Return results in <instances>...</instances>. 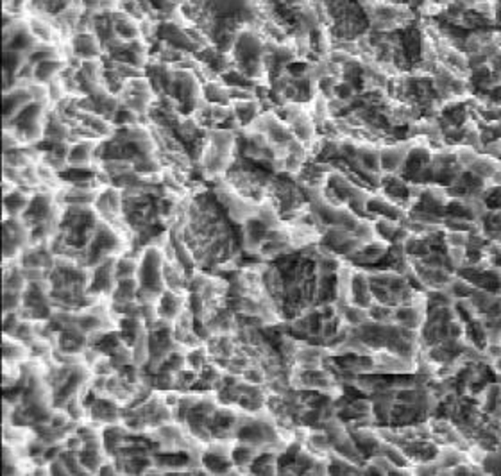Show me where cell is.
I'll use <instances>...</instances> for the list:
<instances>
[{
	"label": "cell",
	"instance_id": "6da1fadb",
	"mask_svg": "<svg viewBox=\"0 0 501 476\" xmlns=\"http://www.w3.org/2000/svg\"><path fill=\"white\" fill-rule=\"evenodd\" d=\"M179 240L203 273L222 267L240 253L231 226L222 215L217 199L210 196L196 197L179 233Z\"/></svg>",
	"mask_w": 501,
	"mask_h": 476
},
{
	"label": "cell",
	"instance_id": "7a4b0ae2",
	"mask_svg": "<svg viewBox=\"0 0 501 476\" xmlns=\"http://www.w3.org/2000/svg\"><path fill=\"white\" fill-rule=\"evenodd\" d=\"M265 51L267 45L253 29L240 31L231 51V61L235 70H238L247 79H256L265 72Z\"/></svg>",
	"mask_w": 501,
	"mask_h": 476
},
{
	"label": "cell",
	"instance_id": "3957f363",
	"mask_svg": "<svg viewBox=\"0 0 501 476\" xmlns=\"http://www.w3.org/2000/svg\"><path fill=\"white\" fill-rule=\"evenodd\" d=\"M163 263L165 258L156 245L146 248V251L140 256L138 273H136V281H138L136 301L142 305H154L165 292Z\"/></svg>",
	"mask_w": 501,
	"mask_h": 476
},
{
	"label": "cell",
	"instance_id": "277c9868",
	"mask_svg": "<svg viewBox=\"0 0 501 476\" xmlns=\"http://www.w3.org/2000/svg\"><path fill=\"white\" fill-rule=\"evenodd\" d=\"M115 258H108L104 262H101L98 265L91 267L90 280H88V294L90 295H113L115 292L116 283V274H115Z\"/></svg>",
	"mask_w": 501,
	"mask_h": 476
},
{
	"label": "cell",
	"instance_id": "5b68a950",
	"mask_svg": "<svg viewBox=\"0 0 501 476\" xmlns=\"http://www.w3.org/2000/svg\"><path fill=\"white\" fill-rule=\"evenodd\" d=\"M29 240V231L20 217L4 218V260L16 258V255H22L24 245Z\"/></svg>",
	"mask_w": 501,
	"mask_h": 476
},
{
	"label": "cell",
	"instance_id": "8992f818",
	"mask_svg": "<svg viewBox=\"0 0 501 476\" xmlns=\"http://www.w3.org/2000/svg\"><path fill=\"white\" fill-rule=\"evenodd\" d=\"M72 51L77 59L90 61V59L101 58L102 44L95 33H77L72 38Z\"/></svg>",
	"mask_w": 501,
	"mask_h": 476
},
{
	"label": "cell",
	"instance_id": "52a82bcc",
	"mask_svg": "<svg viewBox=\"0 0 501 476\" xmlns=\"http://www.w3.org/2000/svg\"><path fill=\"white\" fill-rule=\"evenodd\" d=\"M412 146L405 143V146H387L380 151V158H382V172L383 174H400L401 167L405 163L408 151Z\"/></svg>",
	"mask_w": 501,
	"mask_h": 476
},
{
	"label": "cell",
	"instance_id": "ba28073f",
	"mask_svg": "<svg viewBox=\"0 0 501 476\" xmlns=\"http://www.w3.org/2000/svg\"><path fill=\"white\" fill-rule=\"evenodd\" d=\"M95 142L91 140H86V142H79L70 146L69 156H66V161L72 168H86L90 165L91 156H95Z\"/></svg>",
	"mask_w": 501,
	"mask_h": 476
},
{
	"label": "cell",
	"instance_id": "9c48e42d",
	"mask_svg": "<svg viewBox=\"0 0 501 476\" xmlns=\"http://www.w3.org/2000/svg\"><path fill=\"white\" fill-rule=\"evenodd\" d=\"M86 410L90 412L93 421L116 422L120 417V410L115 405V401L101 400V397H95L90 405H86Z\"/></svg>",
	"mask_w": 501,
	"mask_h": 476
},
{
	"label": "cell",
	"instance_id": "30bf717a",
	"mask_svg": "<svg viewBox=\"0 0 501 476\" xmlns=\"http://www.w3.org/2000/svg\"><path fill=\"white\" fill-rule=\"evenodd\" d=\"M231 109H233V113H235L236 121L240 122V126H247L255 121L256 115H258L260 102L256 101V98H253V101L233 102Z\"/></svg>",
	"mask_w": 501,
	"mask_h": 476
},
{
	"label": "cell",
	"instance_id": "8fae6325",
	"mask_svg": "<svg viewBox=\"0 0 501 476\" xmlns=\"http://www.w3.org/2000/svg\"><path fill=\"white\" fill-rule=\"evenodd\" d=\"M29 197L20 190H13V192L4 196V211L9 213V217H22L24 211L29 206Z\"/></svg>",
	"mask_w": 501,
	"mask_h": 476
},
{
	"label": "cell",
	"instance_id": "7c38bea8",
	"mask_svg": "<svg viewBox=\"0 0 501 476\" xmlns=\"http://www.w3.org/2000/svg\"><path fill=\"white\" fill-rule=\"evenodd\" d=\"M63 66H65V63L59 61L58 58L45 59V61L34 65V81H38V83H51L58 76L59 70H63Z\"/></svg>",
	"mask_w": 501,
	"mask_h": 476
},
{
	"label": "cell",
	"instance_id": "4fadbf2b",
	"mask_svg": "<svg viewBox=\"0 0 501 476\" xmlns=\"http://www.w3.org/2000/svg\"><path fill=\"white\" fill-rule=\"evenodd\" d=\"M203 95L210 104H217V106H228L231 102L229 98V91L228 86L224 84H218L215 81H208L203 88Z\"/></svg>",
	"mask_w": 501,
	"mask_h": 476
},
{
	"label": "cell",
	"instance_id": "5bb4252c",
	"mask_svg": "<svg viewBox=\"0 0 501 476\" xmlns=\"http://www.w3.org/2000/svg\"><path fill=\"white\" fill-rule=\"evenodd\" d=\"M482 199L487 211H501V185L485 188Z\"/></svg>",
	"mask_w": 501,
	"mask_h": 476
},
{
	"label": "cell",
	"instance_id": "9a60e30c",
	"mask_svg": "<svg viewBox=\"0 0 501 476\" xmlns=\"http://www.w3.org/2000/svg\"><path fill=\"white\" fill-rule=\"evenodd\" d=\"M356 97V90L353 84L345 83V81H338L335 86V98L342 102H351Z\"/></svg>",
	"mask_w": 501,
	"mask_h": 476
},
{
	"label": "cell",
	"instance_id": "2e32d148",
	"mask_svg": "<svg viewBox=\"0 0 501 476\" xmlns=\"http://www.w3.org/2000/svg\"><path fill=\"white\" fill-rule=\"evenodd\" d=\"M29 31L33 33V36L36 38V40H41L44 44H49L51 41V36H52V27H49V26H45V24H41V22H38V20H33V22L29 24Z\"/></svg>",
	"mask_w": 501,
	"mask_h": 476
},
{
	"label": "cell",
	"instance_id": "e0dca14e",
	"mask_svg": "<svg viewBox=\"0 0 501 476\" xmlns=\"http://www.w3.org/2000/svg\"><path fill=\"white\" fill-rule=\"evenodd\" d=\"M465 63H467V70L471 72V70L480 69V66L489 65V56H487L483 51L472 52V54L465 56Z\"/></svg>",
	"mask_w": 501,
	"mask_h": 476
},
{
	"label": "cell",
	"instance_id": "ac0fdd59",
	"mask_svg": "<svg viewBox=\"0 0 501 476\" xmlns=\"http://www.w3.org/2000/svg\"><path fill=\"white\" fill-rule=\"evenodd\" d=\"M128 383H129V380H126V382H123L122 385H120V390H123V393H126V389H128ZM106 389H108V390H113V394H116V393H118V390H115L116 387H113L111 383H109V382H108V387H106ZM128 396H129V394H128Z\"/></svg>",
	"mask_w": 501,
	"mask_h": 476
},
{
	"label": "cell",
	"instance_id": "d6986e66",
	"mask_svg": "<svg viewBox=\"0 0 501 476\" xmlns=\"http://www.w3.org/2000/svg\"><path fill=\"white\" fill-rule=\"evenodd\" d=\"M312 415H313V417H319V412L313 410V412H312ZM305 417H310V414H306ZM303 422H306V425H310V419H305V421H303Z\"/></svg>",
	"mask_w": 501,
	"mask_h": 476
}]
</instances>
